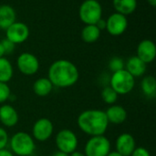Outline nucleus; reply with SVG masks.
Returning a JSON list of instances; mask_svg holds the SVG:
<instances>
[{
	"label": "nucleus",
	"mask_w": 156,
	"mask_h": 156,
	"mask_svg": "<svg viewBox=\"0 0 156 156\" xmlns=\"http://www.w3.org/2000/svg\"><path fill=\"white\" fill-rule=\"evenodd\" d=\"M11 94L10 88L7 83L0 82V104L6 101Z\"/></svg>",
	"instance_id": "393cba45"
},
{
	"label": "nucleus",
	"mask_w": 156,
	"mask_h": 156,
	"mask_svg": "<svg viewBox=\"0 0 156 156\" xmlns=\"http://www.w3.org/2000/svg\"><path fill=\"white\" fill-rule=\"evenodd\" d=\"M16 66L22 74L26 76H32L38 71L40 65L37 58L34 54L24 52L18 56L16 59Z\"/></svg>",
	"instance_id": "6e6552de"
},
{
	"label": "nucleus",
	"mask_w": 156,
	"mask_h": 156,
	"mask_svg": "<svg viewBox=\"0 0 156 156\" xmlns=\"http://www.w3.org/2000/svg\"><path fill=\"white\" fill-rule=\"evenodd\" d=\"M55 142L58 151L69 154L76 151L79 144L77 135L69 129H63L59 131L56 135Z\"/></svg>",
	"instance_id": "0eeeda50"
},
{
	"label": "nucleus",
	"mask_w": 156,
	"mask_h": 156,
	"mask_svg": "<svg viewBox=\"0 0 156 156\" xmlns=\"http://www.w3.org/2000/svg\"><path fill=\"white\" fill-rule=\"evenodd\" d=\"M101 36V30L96 25H86L81 31V38L84 42L91 44L96 42Z\"/></svg>",
	"instance_id": "412c9836"
},
{
	"label": "nucleus",
	"mask_w": 156,
	"mask_h": 156,
	"mask_svg": "<svg viewBox=\"0 0 156 156\" xmlns=\"http://www.w3.org/2000/svg\"><path fill=\"white\" fill-rule=\"evenodd\" d=\"M16 21L15 9L9 5H0V29L5 30L14 22Z\"/></svg>",
	"instance_id": "dca6fc26"
},
{
	"label": "nucleus",
	"mask_w": 156,
	"mask_h": 156,
	"mask_svg": "<svg viewBox=\"0 0 156 156\" xmlns=\"http://www.w3.org/2000/svg\"><path fill=\"white\" fill-rule=\"evenodd\" d=\"M11 152L17 156H30L36 149V144L32 135L25 132L16 133L9 142Z\"/></svg>",
	"instance_id": "7ed1b4c3"
},
{
	"label": "nucleus",
	"mask_w": 156,
	"mask_h": 156,
	"mask_svg": "<svg viewBox=\"0 0 156 156\" xmlns=\"http://www.w3.org/2000/svg\"><path fill=\"white\" fill-rule=\"evenodd\" d=\"M156 56V47L154 41L144 39L137 47V57L144 63L148 64L154 60Z\"/></svg>",
	"instance_id": "ddd939ff"
},
{
	"label": "nucleus",
	"mask_w": 156,
	"mask_h": 156,
	"mask_svg": "<svg viewBox=\"0 0 156 156\" xmlns=\"http://www.w3.org/2000/svg\"><path fill=\"white\" fill-rule=\"evenodd\" d=\"M52 156H69V154H66L64 152H61V151H57L56 153H54Z\"/></svg>",
	"instance_id": "7c9ffc66"
},
{
	"label": "nucleus",
	"mask_w": 156,
	"mask_h": 156,
	"mask_svg": "<svg viewBox=\"0 0 156 156\" xmlns=\"http://www.w3.org/2000/svg\"><path fill=\"white\" fill-rule=\"evenodd\" d=\"M53 85L48 78H39L33 84V90L38 97H46L50 94Z\"/></svg>",
	"instance_id": "a211bd4d"
},
{
	"label": "nucleus",
	"mask_w": 156,
	"mask_h": 156,
	"mask_svg": "<svg viewBox=\"0 0 156 156\" xmlns=\"http://www.w3.org/2000/svg\"><path fill=\"white\" fill-rule=\"evenodd\" d=\"M69 156H85V154H83V153H81V152H79V151H74L73 153H71Z\"/></svg>",
	"instance_id": "2f4dec72"
},
{
	"label": "nucleus",
	"mask_w": 156,
	"mask_h": 156,
	"mask_svg": "<svg viewBox=\"0 0 156 156\" xmlns=\"http://www.w3.org/2000/svg\"><path fill=\"white\" fill-rule=\"evenodd\" d=\"M14 69L11 62L5 58H0V82L7 83L13 77Z\"/></svg>",
	"instance_id": "4be33fe9"
},
{
	"label": "nucleus",
	"mask_w": 156,
	"mask_h": 156,
	"mask_svg": "<svg viewBox=\"0 0 156 156\" xmlns=\"http://www.w3.org/2000/svg\"><path fill=\"white\" fill-rule=\"evenodd\" d=\"M107 156H123V155H122L121 154H119L117 151H113V152H110Z\"/></svg>",
	"instance_id": "473e14b6"
},
{
	"label": "nucleus",
	"mask_w": 156,
	"mask_h": 156,
	"mask_svg": "<svg viewBox=\"0 0 156 156\" xmlns=\"http://www.w3.org/2000/svg\"><path fill=\"white\" fill-rule=\"evenodd\" d=\"M111 152V142L104 135L91 136L84 148L85 156H107Z\"/></svg>",
	"instance_id": "423d86ee"
},
{
	"label": "nucleus",
	"mask_w": 156,
	"mask_h": 156,
	"mask_svg": "<svg viewBox=\"0 0 156 156\" xmlns=\"http://www.w3.org/2000/svg\"><path fill=\"white\" fill-rule=\"evenodd\" d=\"M147 2L149 3V5H151L152 6H156V0H147Z\"/></svg>",
	"instance_id": "f704fd0d"
},
{
	"label": "nucleus",
	"mask_w": 156,
	"mask_h": 156,
	"mask_svg": "<svg viewBox=\"0 0 156 156\" xmlns=\"http://www.w3.org/2000/svg\"><path fill=\"white\" fill-rule=\"evenodd\" d=\"M118 94L117 92L110 86H107L105 87L102 91H101V99L102 101L107 103V104H110V105H113L117 99H118Z\"/></svg>",
	"instance_id": "5701e85b"
},
{
	"label": "nucleus",
	"mask_w": 156,
	"mask_h": 156,
	"mask_svg": "<svg viewBox=\"0 0 156 156\" xmlns=\"http://www.w3.org/2000/svg\"><path fill=\"white\" fill-rule=\"evenodd\" d=\"M146 63H144L142 59H140L137 56H133L131 57L126 64V70L133 77V78H137V77H141L143 76L145 71H146Z\"/></svg>",
	"instance_id": "f3484780"
},
{
	"label": "nucleus",
	"mask_w": 156,
	"mask_h": 156,
	"mask_svg": "<svg viewBox=\"0 0 156 156\" xmlns=\"http://www.w3.org/2000/svg\"><path fill=\"white\" fill-rule=\"evenodd\" d=\"M144 96L148 99H154L156 96V80L154 76H145L141 83Z\"/></svg>",
	"instance_id": "aec40b11"
},
{
	"label": "nucleus",
	"mask_w": 156,
	"mask_h": 156,
	"mask_svg": "<svg viewBox=\"0 0 156 156\" xmlns=\"http://www.w3.org/2000/svg\"><path fill=\"white\" fill-rule=\"evenodd\" d=\"M109 69L112 72H116L122 69H124L125 64L122 58L120 57H113L109 61Z\"/></svg>",
	"instance_id": "b1692460"
},
{
	"label": "nucleus",
	"mask_w": 156,
	"mask_h": 156,
	"mask_svg": "<svg viewBox=\"0 0 156 156\" xmlns=\"http://www.w3.org/2000/svg\"><path fill=\"white\" fill-rule=\"evenodd\" d=\"M116 151L123 156H131L136 148L134 137L130 133H122L118 136L115 144Z\"/></svg>",
	"instance_id": "f8f14e48"
},
{
	"label": "nucleus",
	"mask_w": 156,
	"mask_h": 156,
	"mask_svg": "<svg viewBox=\"0 0 156 156\" xmlns=\"http://www.w3.org/2000/svg\"><path fill=\"white\" fill-rule=\"evenodd\" d=\"M117 13L124 16L133 14L137 8V0H112Z\"/></svg>",
	"instance_id": "6ab92c4d"
},
{
	"label": "nucleus",
	"mask_w": 156,
	"mask_h": 156,
	"mask_svg": "<svg viewBox=\"0 0 156 156\" xmlns=\"http://www.w3.org/2000/svg\"><path fill=\"white\" fill-rule=\"evenodd\" d=\"M77 123L80 131L90 137L104 135L109 126L105 112L96 109L82 112L78 117Z\"/></svg>",
	"instance_id": "f03ea898"
},
{
	"label": "nucleus",
	"mask_w": 156,
	"mask_h": 156,
	"mask_svg": "<svg viewBox=\"0 0 156 156\" xmlns=\"http://www.w3.org/2000/svg\"><path fill=\"white\" fill-rule=\"evenodd\" d=\"M109 123L122 124L127 119V112L121 105H112L105 112Z\"/></svg>",
	"instance_id": "2eb2a0df"
},
{
	"label": "nucleus",
	"mask_w": 156,
	"mask_h": 156,
	"mask_svg": "<svg viewBox=\"0 0 156 156\" xmlns=\"http://www.w3.org/2000/svg\"><path fill=\"white\" fill-rule=\"evenodd\" d=\"M131 156H151L149 151L144 147H136Z\"/></svg>",
	"instance_id": "cd10ccee"
},
{
	"label": "nucleus",
	"mask_w": 156,
	"mask_h": 156,
	"mask_svg": "<svg viewBox=\"0 0 156 156\" xmlns=\"http://www.w3.org/2000/svg\"><path fill=\"white\" fill-rule=\"evenodd\" d=\"M28 37L29 28L23 22L16 21L5 29V38L12 41L16 45L25 42Z\"/></svg>",
	"instance_id": "1a4fd4ad"
},
{
	"label": "nucleus",
	"mask_w": 156,
	"mask_h": 156,
	"mask_svg": "<svg viewBox=\"0 0 156 156\" xmlns=\"http://www.w3.org/2000/svg\"><path fill=\"white\" fill-rule=\"evenodd\" d=\"M128 27L126 16L120 13L112 14L106 20V29L112 36L118 37L122 35Z\"/></svg>",
	"instance_id": "9b49d317"
},
{
	"label": "nucleus",
	"mask_w": 156,
	"mask_h": 156,
	"mask_svg": "<svg viewBox=\"0 0 156 156\" xmlns=\"http://www.w3.org/2000/svg\"><path fill=\"white\" fill-rule=\"evenodd\" d=\"M4 55H5L4 48H3L2 44H1V42H0V58H3V57H4Z\"/></svg>",
	"instance_id": "72a5a7b5"
},
{
	"label": "nucleus",
	"mask_w": 156,
	"mask_h": 156,
	"mask_svg": "<svg viewBox=\"0 0 156 156\" xmlns=\"http://www.w3.org/2000/svg\"><path fill=\"white\" fill-rule=\"evenodd\" d=\"M53 131L52 122L48 118H40L32 127V137L38 142H46L52 136Z\"/></svg>",
	"instance_id": "9d476101"
},
{
	"label": "nucleus",
	"mask_w": 156,
	"mask_h": 156,
	"mask_svg": "<svg viewBox=\"0 0 156 156\" xmlns=\"http://www.w3.org/2000/svg\"><path fill=\"white\" fill-rule=\"evenodd\" d=\"M96 27L101 31V30H103V29H106V20H104V19H102V18H101L96 24Z\"/></svg>",
	"instance_id": "c85d7f7f"
},
{
	"label": "nucleus",
	"mask_w": 156,
	"mask_h": 156,
	"mask_svg": "<svg viewBox=\"0 0 156 156\" xmlns=\"http://www.w3.org/2000/svg\"><path fill=\"white\" fill-rule=\"evenodd\" d=\"M8 141L9 138L6 131L3 127H0V150L5 148V146L8 144Z\"/></svg>",
	"instance_id": "bb28decb"
},
{
	"label": "nucleus",
	"mask_w": 156,
	"mask_h": 156,
	"mask_svg": "<svg viewBox=\"0 0 156 156\" xmlns=\"http://www.w3.org/2000/svg\"><path fill=\"white\" fill-rule=\"evenodd\" d=\"M79 16L85 25H95L102 16V7L98 0H85L80 6Z\"/></svg>",
	"instance_id": "39448f33"
},
{
	"label": "nucleus",
	"mask_w": 156,
	"mask_h": 156,
	"mask_svg": "<svg viewBox=\"0 0 156 156\" xmlns=\"http://www.w3.org/2000/svg\"><path fill=\"white\" fill-rule=\"evenodd\" d=\"M135 85L134 78L124 69L113 72L110 79V87H112L118 95L130 93Z\"/></svg>",
	"instance_id": "20e7f679"
},
{
	"label": "nucleus",
	"mask_w": 156,
	"mask_h": 156,
	"mask_svg": "<svg viewBox=\"0 0 156 156\" xmlns=\"http://www.w3.org/2000/svg\"><path fill=\"white\" fill-rule=\"evenodd\" d=\"M0 42H1L2 47H3V48H4L5 55V54H11V53L14 52L15 48H16V44H14L12 41L8 40L7 38H4V39H2Z\"/></svg>",
	"instance_id": "a878e982"
},
{
	"label": "nucleus",
	"mask_w": 156,
	"mask_h": 156,
	"mask_svg": "<svg viewBox=\"0 0 156 156\" xmlns=\"http://www.w3.org/2000/svg\"><path fill=\"white\" fill-rule=\"evenodd\" d=\"M18 113L13 106L9 104L0 106V122L5 127H14L18 122Z\"/></svg>",
	"instance_id": "4468645a"
},
{
	"label": "nucleus",
	"mask_w": 156,
	"mask_h": 156,
	"mask_svg": "<svg viewBox=\"0 0 156 156\" xmlns=\"http://www.w3.org/2000/svg\"><path fill=\"white\" fill-rule=\"evenodd\" d=\"M80 73L77 66L68 59L54 61L48 69V80L54 87L69 88L75 85Z\"/></svg>",
	"instance_id": "f257e3e1"
},
{
	"label": "nucleus",
	"mask_w": 156,
	"mask_h": 156,
	"mask_svg": "<svg viewBox=\"0 0 156 156\" xmlns=\"http://www.w3.org/2000/svg\"><path fill=\"white\" fill-rule=\"evenodd\" d=\"M0 156H14V154L11 151L5 148L0 150Z\"/></svg>",
	"instance_id": "c756f323"
}]
</instances>
